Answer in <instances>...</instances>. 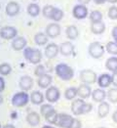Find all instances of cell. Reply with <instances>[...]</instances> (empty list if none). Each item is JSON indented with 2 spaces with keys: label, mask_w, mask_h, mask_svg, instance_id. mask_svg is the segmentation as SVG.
I'll return each mask as SVG.
<instances>
[{
  "label": "cell",
  "mask_w": 117,
  "mask_h": 128,
  "mask_svg": "<svg viewBox=\"0 0 117 128\" xmlns=\"http://www.w3.org/2000/svg\"><path fill=\"white\" fill-rule=\"evenodd\" d=\"M56 74L58 75L62 80L69 81L74 76V70L71 66H69L66 64H59L55 68Z\"/></svg>",
  "instance_id": "1"
},
{
  "label": "cell",
  "mask_w": 117,
  "mask_h": 128,
  "mask_svg": "<svg viewBox=\"0 0 117 128\" xmlns=\"http://www.w3.org/2000/svg\"><path fill=\"white\" fill-rule=\"evenodd\" d=\"M23 56L26 61L33 64H38L42 60V52L39 49H33L31 47H25L23 49Z\"/></svg>",
  "instance_id": "2"
},
{
  "label": "cell",
  "mask_w": 117,
  "mask_h": 128,
  "mask_svg": "<svg viewBox=\"0 0 117 128\" xmlns=\"http://www.w3.org/2000/svg\"><path fill=\"white\" fill-rule=\"evenodd\" d=\"M30 100V96L25 92V91H21L16 93L13 98H12V105L14 107L21 108L24 107L26 104H28V101Z\"/></svg>",
  "instance_id": "3"
},
{
  "label": "cell",
  "mask_w": 117,
  "mask_h": 128,
  "mask_svg": "<svg viewBox=\"0 0 117 128\" xmlns=\"http://www.w3.org/2000/svg\"><path fill=\"white\" fill-rule=\"evenodd\" d=\"M106 52V48L98 41L92 42L89 45L88 48V53L89 55L94 58V59H100L104 56V54Z\"/></svg>",
  "instance_id": "4"
},
{
  "label": "cell",
  "mask_w": 117,
  "mask_h": 128,
  "mask_svg": "<svg viewBox=\"0 0 117 128\" xmlns=\"http://www.w3.org/2000/svg\"><path fill=\"white\" fill-rule=\"evenodd\" d=\"M80 80L85 84H94L98 81V75L92 70H83L80 72Z\"/></svg>",
  "instance_id": "5"
},
{
  "label": "cell",
  "mask_w": 117,
  "mask_h": 128,
  "mask_svg": "<svg viewBox=\"0 0 117 128\" xmlns=\"http://www.w3.org/2000/svg\"><path fill=\"white\" fill-rule=\"evenodd\" d=\"M73 120H74V118H72L70 114H59V118H58V121H57L56 125H58L59 127L62 128H69L71 126Z\"/></svg>",
  "instance_id": "6"
},
{
  "label": "cell",
  "mask_w": 117,
  "mask_h": 128,
  "mask_svg": "<svg viewBox=\"0 0 117 128\" xmlns=\"http://www.w3.org/2000/svg\"><path fill=\"white\" fill-rule=\"evenodd\" d=\"M18 30L14 26H4L0 30V37L6 40H11L17 37Z\"/></svg>",
  "instance_id": "7"
},
{
  "label": "cell",
  "mask_w": 117,
  "mask_h": 128,
  "mask_svg": "<svg viewBox=\"0 0 117 128\" xmlns=\"http://www.w3.org/2000/svg\"><path fill=\"white\" fill-rule=\"evenodd\" d=\"M89 12H88V8L86 7V5H82V4H77L75 5L72 9V15L75 19L77 20H83L87 18Z\"/></svg>",
  "instance_id": "8"
},
{
  "label": "cell",
  "mask_w": 117,
  "mask_h": 128,
  "mask_svg": "<svg viewBox=\"0 0 117 128\" xmlns=\"http://www.w3.org/2000/svg\"><path fill=\"white\" fill-rule=\"evenodd\" d=\"M45 97H46V99L49 103H51V104L56 103L61 97L60 90L56 86H51V87L47 88L46 93H45Z\"/></svg>",
  "instance_id": "9"
},
{
  "label": "cell",
  "mask_w": 117,
  "mask_h": 128,
  "mask_svg": "<svg viewBox=\"0 0 117 128\" xmlns=\"http://www.w3.org/2000/svg\"><path fill=\"white\" fill-rule=\"evenodd\" d=\"M61 33V26L57 22H52L49 24L46 28V34L50 38H55L59 36Z\"/></svg>",
  "instance_id": "10"
},
{
  "label": "cell",
  "mask_w": 117,
  "mask_h": 128,
  "mask_svg": "<svg viewBox=\"0 0 117 128\" xmlns=\"http://www.w3.org/2000/svg\"><path fill=\"white\" fill-rule=\"evenodd\" d=\"M19 86L22 91L27 92L28 90H30L33 86V79L29 75H23L20 78L19 81Z\"/></svg>",
  "instance_id": "11"
},
{
  "label": "cell",
  "mask_w": 117,
  "mask_h": 128,
  "mask_svg": "<svg viewBox=\"0 0 117 128\" xmlns=\"http://www.w3.org/2000/svg\"><path fill=\"white\" fill-rule=\"evenodd\" d=\"M77 96H79V98L83 100L89 98L90 96H92V88L90 87V85L85 84V83L80 84L79 87L77 88Z\"/></svg>",
  "instance_id": "12"
},
{
  "label": "cell",
  "mask_w": 117,
  "mask_h": 128,
  "mask_svg": "<svg viewBox=\"0 0 117 128\" xmlns=\"http://www.w3.org/2000/svg\"><path fill=\"white\" fill-rule=\"evenodd\" d=\"M5 12L10 17L17 16L19 14V12H20V5H19V3L16 2V1H11L9 3H7V5L5 7Z\"/></svg>",
  "instance_id": "13"
},
{
  "label": "cell",
  "mask_w": 117,
  "mask_h": 128,
  "mask_svg": "<svg viewBox=\"0 0 117 128\" xmlns=\"http://www.w3.org/2000/svg\"><path fill=\"white\" fill-rule=\"evenodd\" d=\"M59 51H60V48L56 43H50L46 46L44 54L48 59H53L58 55Z\"/></svg>",
  "instance_id": "14"
},
{
  "label": "cell",
  "mask_w": 117,
  "mask_h": 128,
  "mask_svg": "<svg viewBox=\"0 0 117 128\" xmlns=\"http://www.w3.org/2000/svg\"><path fill=\"white\" fill-rule=\"evenodd\" d=\"M26 46V39L22 36H17L12 41V48L15 51H21Z\"/></svg>",
  "instance_id": "15"
},
{
  "label": "cell",
  "mask_w": 117,
  "mask_h": 128,
  "mask_svg": "<svg viewBox=\"0 0 117 128\" xmlns=\"http://www.w3.org/2000/svg\"><path fill=\"white\" fill-rule=\"evenodd\" d=\"M74 51V45L70 41L63 42L60 46V53L64 56H70Z\"/></svg>",
  "instance_id": "16"
},
{
  "label": "cell",
  "mask_w": 117,
  "mask_h": 128,
  "mask_svg": "<svg viewBox=\"0 0 117 128\" xmlns=\"http://www.w3.org/2000/svg\"><path fill=\"white\" fill-rule=\"evenodd\" d=\"M97 82L101 88H107L111 84V75L108 74H103L98 77Z\"/></svg>",
  "instance_id": "17"
},
{
  "label": "cell",
  "mask_w": 117,
  "mask_h": 128,
  "mask_svg": "<svg viewBox=\"0 0 117 128\" xmlns=\"http://www.w3.org/2000/svg\"><path fill=\"white\" fill-rule=\"evenodd\" d=\"M84 100L79 98V99H74V101L71 104V112L74 116H81V108L84 105Z\"/></svg>",
  "instance_id": "18"
},
{
  "label": "cell",
  "mask_w": 117,
  "mask_h": 128,
  "mask_svg": "<svg viewBox=\"0 0 117 128\" xmlns=\"http://www.w3.org/2000/svg\"><path fill=\"white\" fill-rule=\"evenodd\" d=\"M107 98V93L105 90L101 89V88H98L96 90H94L92 92V99L94 102L97 103H102L105 101V99Z\"/></svg>",
  "instance_id": "19"
},
{
  "label": "cell",
  "mask_w": 117,
  "mask_h": 128,
  "mask_svg": "<svg viewBox=\"0 0 117 128\" xmlns=\"http://www.w3.org/2000/svg\"><path fill=\"white\" fill-rule=\"evenodd\" d=\"M52 76L48 74H43L42 76L38 77V80H37V84L40 88H48L49 86L51 85L52 83Z\"/></svg>",
  "instance_id": "20"
},
{
  "label": "cell",
  "mask_w": 117,
  "mask_h": 128,
  "mask_svg": "<svg viewBox=\"0 0 117 128\" xmlns=\"http://www.w3.org/2000/svg\"><path fill=\"white\" fill-rule=\"evenodd\" d=\"M106 30V24L103 21L91 22V32L94 34H102Z\"/></svg>",
  "instance_id": "21"
},
{
  "label": "cell",
  "mask_w": 117,
  "mask_h": 128,
  "mask_svg": "<svg viewBox=\"0 0 117 128\" xmlns=\"http://www.w3.org/2000/svg\"><path fill=\"white\" fill-rule=\"evenodd\" d=\"M78 35H79V30H78V28L75 26L70 24V26H68L66 28V30H65V36L69 40H74V39H76L78 37Z\"/></svg>",
  "instance_id": "22"
},
{
  "label": "cell",
  "mask_w": 117,
  "mask_h": 128,
  "mask_svg": "<svg viewBox=\"0 0 117 128\" xmlns=\"http://www.w3.org/2000/svg\"><path fill=\"white\" fill-rule=\"evenodd\" d=\"M109 110H110V106L109 104L107 103V102H102L100 105H99V108H98V116L99 118H106L108 112H109Z\"/></svg>",
  "instance_id": "23"
},
{
  "label": "cell",
  "mask_w": 117,
  "mask_h": 128,
  "mask_svg": "<svg viewBox=\"0 0 117 128\" xmlns=\"http://www.w3.org/2000/svg\"><path fill=\"white\" fill-rule=\"evenodd\" d=\"M30 96V101L34 105H42L44 102V95L40 91H33Z\"/></svg>",
  "instance_id": "24"
},
{
  "label": "cell",
  "mask_w": 117,
  "mask_h": 128,
  "mask_svg": "<svg viewBox=\"0 0 117 128\" xmlns=\"http://www.w3.org/2000/svg\"><path fill=\"white\" fill-rule=\"evenodd\" d=\"M26 121H27V123H28L29 125H31V126H36V125H38L39 122H40V116H39L37 112H29V114H27V116H26Z\"/></svg>",
  "instance_id": "25"
},
{
  "label": "cell",
  "mask_w": 117,
  "mask_h": 128,
  "mask_svg": "<svg viewBox=\"0 0 117 128\" xmlns=\"http://www.w3.org/2000/svg\"><path fill=\"white\" fill-rule=\"evenodd\" d=\"M26 11H27V14L30 16V17H37L39 14H40V7L38 4L36 3H30L28 4L27 8H26Z\"/></svg>",
  "instance_id": "26"
},
{
  "label": "cell",
  "mask_w": 117,
  "mask_h": 128,
  "mask_svg": "<svg viewBox=\"0 0 117 128\" xmlns=\"http://www.w3.org/2000/svg\"><path fill=\"white\" fill-rule=\"evenodd\" d=\"M45 119L48 123H51V124H56L57 121H58V118H59V114L56 112V110H51L50 112H48L46 114H45Z\"/></svg>",
  "instance_id": "27"
},
{
  "label": "cell",
  "mask_w": 117,
  "mask_h": 128,
  "mask_svg": "<svg viewBox=\"0 0 117 128\" xmlns=\"http://www.w3.org/2000/svg\"><path fill=\"white\" fill-rule=\"evenodd\" d=\"M106 68L107 70L114 72H117V57H110L106 62Z\"/></svg>",
  "instance_id": "28"
},
{
  "label": "cell",
  "mask_w": 117,
  "mask_h": 128,
  "mask_svg": "<svg viewBox=\"0 0 117 128\" xmlns=\"http://www.w3.org/2000/svg\"><path fill=\"white\" fill-rule=\"evenodd\" d=\"M34 41L37 45L39 46H43L45 44H47L48 42V36L46 33H43V32H38L34 35Z\"/></svg>",
  "instance_id": "29"
},
{
  "label": "cell",
  "mask_w": 117,
  "mask_h": 128,
  "mask_svg": "<svg viewBox=\"0 0 117 128\" xmlns=\"http://www.w3.org/2000/svg\"><path fill=\"white\" fill-rule=\"evenodd\" d=\"M77 96V88L75 87H69L64 91V98L66 100H74Z\"/></svg>",
  "instance_id": "30"
},
{
  "label": "cell",
  "mask_w": 117,
  "mask_h": 128,
  "mask_svg": "<svg viewBox=\"0 0 117 128\" xmlns=\"http://www.w3.org/2000/svg\"><path fill=\"white\" fill-rule=\"evenodd\" d=\"M103 13L99 10H94L90 13V21L91 22H97L103 21Z\"/></svg>",
  "instance_id": "31"
},
{
  "label": "cell",
  "mask_w": 117,
  "mask_h": 128,
  "mask_svg": "<svg viewBox=\"0 0 117 128\" xmlns=\"http://www.w3.org/2000/svg\"><path fill=\"white\" fill-rule=\"evenodd\" d=\"M107 98L108 101L112 104L117 103V87L116 88H110L107 93Z\"/></svg>",
  "instance_id": "32"
},
{
  "label": "cell",
  "mask_w": 117,
  "mask_h": 128,
  "mask_svg": "<svg viewBox=\"0 0 117 128\" xmlns=\"http://www.w3.org/2000/svg\"><path fill=\"white\" fill-rule=\"evenodd\" d=\"M106 50L108 54L117 56V43L115 41H109L106 45Z\"/></svg>",
  "instance_id": "33"
},
{
  "label": "cell",
  "mask_w": 117,
  "mask_h": 128,
  "mask_svg": "<svg viewBox=\"0 0 117 128\" xmlns=\"http://www.w3.org/2000/svg\"><path fill=\"white\" fill-rule=\"evenodd\" d=\"M64 17V11L60 8H56L53 11V14H52V17H51V20H53L54 22H60Z\"/></svg>",
  "instance_id": "34"
},
{
  "label": "cell",
  "mask_w": 117,
  "mask_h": 128,
  "mask_svg": "<svg viewBox=\"0 0 117 128\" xmlns=\"http://www.w3.org/2000/svg\"><path fill=\"white\" fill-rule=\"evenodd\" d=\"M54 9H55V7H54L53 5H46V6H44L42 9L43 16H44L46 19H51Z\"/></svg>",
  "instance_id": "35"
},
{
  "label": "cell",
  "mask_w": 117,
  "mask_h": 128,
  "mask_svg": "<svg viewBox=\"0 0 117 128\" xmlns=\"http://www.w3.org/2000/svg\"><path fill=\"white\" fill-rule=\"evenodd\" d=\"M12 72V66L7 63H3L0 64V74L3 76L10 74V72Z\"/></svg>",
  "instance_id": "36"
},
{
  "label": "cell",
  "mask_w": 117,
  "mask_h": 128,
  "mask_svg": "<svg viewBox=\"0 0 117 128\" xmlns=\"http://www.w3.org/2000/svg\"><path fill=\"white\" fill-rule=\"evenodd\" d=\"M107 16L110 20H117V6L112 5L111 7H109L108 12H107Z\"/></svg>",
  "instance_id": "37"
},
{
  "label": "cell",
  "mask_w": 117,
  "mask_h": 128,
  "mask_svg": "<svg viewBox=\"0 0 117 128\" xmlns=\"http://www.w3.org/2000/svg\"><path fill=\"white\" fill-rule=\"evenodd\" d=\"M46 72H45V68L43 64H37L35 70H34V74L36 75L37 77H40L42 76L43 74H45Z\"/></svg>",
  "instance_id": "38"
},
{
  "label": "cell",
  "mask_w": 117,
  "mask_h": 128,
  "mask_svg": "<svg viewBox=\"0 0 117 128\" xmlns=\"http://www.w3.org/2000/svg\"><path fill=\"white\" fill-rule=\"evenodd\" d=\"M93 110V105L89 104V103H84V105L81 108V114H86L88 112H90Z\"/></svg>",
  "instance_id": "39"
},
{
  "label": "cell",
  "mask_w": 117,
  "mask_h": 128,
  "mask_svg": "<svg viewBox=\"0 0 117 128\" xmlns=\"http://www.w3.org/2000/svg\"><path fill=\"white\" fill-rule=\"evenodd\" d=\"M51 110H53L52 105H50V104H42V106H41V108H40L41 114H42L43 116H45V114H46L48 112H50Z\"/></svg>",
  "instance_id": "40"
},
{
  "label": "cell",
  "mask_w": 117,
  "mask_h": 128,
  "mask_svg": "<svg viewBox=\"0 0 117 128\" xmlns=\"http://www.w3.org/2000/svg\"><path fill=\"white\" fill-rule=\"evenodd\" d=\"M81 127H82V123H81V121H80L79 119L74 118V120H73L71 126H70L69 128H81Z\"/></svg>",
  "instance_id": "41"
},
{
  "label": "cell",
  "mask_w": 117,
  "mask_h": 128,
  "mask_svg": "<svg viewBox=\"0 0 117 128\" xmlns=\"http://www.w3.org/2000/svg\"><path fill=\"white\" fill-rule=\"evenodd\" d=\"M111 84H113V86L117 87V72H112V75H111Z\"/></svg>",
  "instance_id": "42"
},
{
  "label": "cell",
  "mask_w": 117,
  "mask_h": 128,
  "mask_svg": "<svg viewBox=\"0 0 117 128\" xmlns=\"http://www.w3.org/2000/svg\"><path fill=\"white\" fill-rule=\"evenodd\" d=\"M111 35L113 37V40L117 43V26H113V28L111 30Z\"/></svg>",
  "instance_id": "43"
},
{
  "label": "cell",
  "mask_w": 117,
  "mask_h": 128,
  "mask_svg": "<svg viewBox=\"0 0 117 128\" xmlns=\"http://www.w3.org/2000/svg\"><path fill=\"white\" fill-rule=\"evenodd\" d=\"M5 89V80L2 76H0V93L3 92Z\"/></svg>",
  "instance_id": "44"
},
{
  "label": "cell",
  "mask_w": 117,
  "mask_h": 128,
  "mask_svg": "<svg viewBox=\"0 0 117 128\" xmlns=\"http://www.w3.org/2000/svg\"><path fill=\"white\" fill-rule=\"evenodd\" d=\"M93 1L95 2V4H97V5H102V4L107 2V0H93Z\"/></svg>",
  "instance_id": "45"
},
{
  "label": "cell",
  "mask_w": 117,
  "mask_h": 128,
  "mask_svg": "<svg viewBox=\"0 0 117 128\" xmlns=\"http://www.w3.org/2000/svg\"><path fill=\"white\" fill-rule=\"evenodd\" d=\"M90 1H91V0H78L79 4H82V5H87V4H89Z\"/></svg>",
  "instance_id": "46"
},
{
  "label": "cell",
  "mask_w": 117,
  "mask_h": 128,
  "mask_svg": "<svg viewBox=\"0 0 117 128\" xmlns=\"http://www.w3.org/2000/svg\"><path fill=\"white\" fill-rule=\"evenodd\" d=\"M112 119H113V121H114L115 123H117V110L113 112V114H112Z\"/></svg>",
  "instance_id": "47"
},
{
  "label": "cell",
  "mask_w": 117,
  "mask_h": 128,
  "mask_svg": "<svg viewBox=\"0 0 117 128\" xmlns=\"http://www.w3.org/2000/svg\"><path fill=\"white\" fill-rule=\"evenodd\" d=\"M107 2H108V3H110V4H115V3H117V0H107Z\"/></svg>",
  "instance_id": "48"
},
{
  "label": "cell",
  "mask_w": 117,
  "mask_h": 128,
  "mask_svg": "<svg viewBox=\"0 0 117 128\" xmlns=\"http://www.w3.org/2000/svg\"><path fill=\"white\" fill-rule=\"evenodd\" d=\"M3 128H15V126L12 125V124H7V125H5Z\"/></svg>",
  "instance_id": "49"
},
{
  "label": "cell",
  "mask_w": 117,
  "mask_h": 128,
  "mask_svg": "<svg viewBox=\"0 0 117 128\" xmlns=\"http://www.w3.org/2000/svg\"><path fill=\"white\" fill-rule=\"evenodd\" d=\"M2 103H3V98H2V96L0 95V105H1Z\"/></svg>",
  "instance_id": "50"
},
{
  "label": "cell",
  "mask_w": 117,
  "mask_h": 128,
  "mask_svg": "<svg viewBox=\"0 0 117 128\" xmlns=\"http://www.w3.org/2000/svg\"><path fill=\"white\" fill-rule=\"evenodd\" d=\"M42 128H55V127H52V126H49V125H45V126H43Z\"/></svg>",
  "instance_id": "51"
},
{
  "label": "cell",
  "mask_w": 117,
  "mask_h": 128,
  "mask_svg": "<svg viewBox=\"0 0 117 128\" xmlns=\"http://www.w3.org/2000/svg\"><path fill=\"white\" fill-rule=\"evenodd\" d=\"M0 8H1V4H0Z\"/></svg>",
  "instance_id": "52"
},
{
  "label": "cell",
  "mask_w": 117,
  "mask_h": 128,
  "mask_svg": "<svg viewBox=\"0 0 117 128\" xmlns=\"http://www.w3.org/2000/svg\"><path fill=\"white\" fill-rule=\"evenodd\" d=\"M100 128H105V127H100Z\"/></svg>",
  "instance_id": "53"
},
{
  "label": "cell",
  "mask_w": 117,
  "mask_h": 128,
  "mask_svg": "<svg viewBox=\"0 0 117 128\" xmlns=\"http://www.w3.org/2000/svg\"><path fill=\"white\" fill-rule=\"evenodd\" d=\"M33 1H36V0H33Z\"/></svg>",
  "instance_id": "54"
},
{
  "label": "cell",
  "mask_w": 117,
  "mask_h": 128,
  "mask_svg": "<svg viewBox=\"0 0 117 128\" xmlns=\"http://www.w3.org/2000/svg\"><path fill=\"white\" fill-rule=\"evenodd\" d=\"M0 128H1V125H0Z\"/></svg>",
  "instance_id": "55"
}]
</instances>
